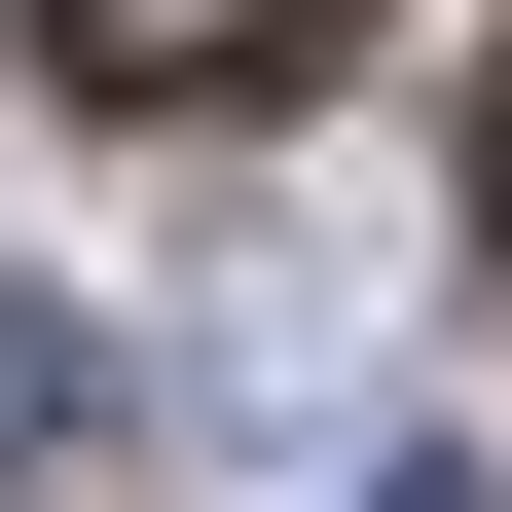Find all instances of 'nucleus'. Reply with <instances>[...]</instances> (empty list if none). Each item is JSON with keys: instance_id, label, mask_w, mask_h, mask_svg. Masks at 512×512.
Here are the masks:
<instances>
[{"instance_id": "obj_4", "label": "nucleus", "mask_w": 512, "mask_h": 512, "mask_svg": "<svg viewBox=\"0 0 512 512\" xmlns=\"http://www.w3.org/2000/svg\"><path fill=\"white\" fill-rule=\"evenodd\" d=\"M366 512H476V476H366Z\"/></svg>"}, {"instance_id": "obj_3", "label": "nucleus", "mask_w": 512, "mask_h": 512, "mask_svg": "<svg viewBox=\"0 0 512 512\" xmlns=\"http://www.w3.org/2000/svg\"><path fill=\"white\" fill-rule=\"evenodd\" d=\"M476 220H512V74H476Z\"/></svg>"}, {"instance_id": "obj_2", "label": "nucleus", "mask_w": 512, "mask_h": 512, "mask_svg": "<svg viewBox=\"0 0 512 512\" xmlns=\"http://www.w3.org/2000/svg\"><path fill=\"white\" fill-rule=\"evenodd\" d=\"M330 37H366V0H37V74H74V110H293Z\"/></svg>"}, {"instance_id": "obj_1", "label": "nucleus", "mask_w": 512, "mask_h": 512, "mask_svg": "<svg viewBox=\"0 0 512 512\" xmlns=\"http://www.w3.org/2000/svg\"><path fill=\"white\" fill-rule=\"evenodd\" d=\"M110 476H147V366L74 256H0V512H110Z\"/></svg>"}]
</instances>
